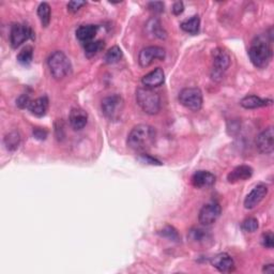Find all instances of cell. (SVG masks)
<instances>
[{
	"label": "cell",
	"mask_w": 274,
	"mask_h": 274,
	"mask_svg": "<svg viewBox=\"0 0 274 274\" xmlns=\"http://www.w3.org/2000/svg\"><path fill=\"white\" fill-rule=\"evenodd\" d=\"M161 236L165 237L171 241H179V233L172 226H165L161 230Z\"/></svg>",
	"instance_id": "obj_30"
},
{
	"label": "cell",
	"mask_w": 274,
	"mask_h": 274,
	"mask_svg": "<svg viewBox=\"0 0 274 274\" xmlns=\"http://www.w3.org/2000/svg\"><path fill=\"white\" fill-rule=\"evenodd\" d=\"M172 13H174L175 15H180L182 12L185 11V5L182 2H177L174 4V6H172V9H171Z\"/></svg>",
	"instance_id": "obj_36"
},
{
	"label": "cell",
	"mask_w": 274,
	"mask_h": 274,
	"mask_svg": "<svg viewBox=\"0 0 274 274\" xmlns=\"http://www.w3.org/2000/svg\"><path fill=\"white\" fill-rule=\"evenodd\" d=\"M34 136L37 138V139H40V140H43L46 138L47 136V132L43 129H35L34 130Z\"/></svg>",
	"instance_id": "obj_37"
},
{
	"label": "cell",
	"mask_w": 274,
	"mask_h": 274,
	"mask_svg": "<svg viewBox=\"0 0 274 274\" xmlns=\"http://www.w3.org/2000/svg\"><path fill=\"white\" fill-rule=\"evenodd\" d=\"M166 52L161 46H147L140 50L138 55V64L141 68H147L154 64L156 60H164Z\"/></svg>",
	"instance_id": "obj_8"
},
{
	"label": "cell",
	"mask_w": 274,
	"mask_h": 274,
	"mask_svg": "<svg viewBox=\"0 0 274 274\" xmlns=\"http://www.w3.org/2000/svg\"><path fill=\"white\" fill-rule=\"evenodd\" d=\"M256 148L262 155L272 154L274 149V133L272 127L263 130L256 137Z\"/></svg>",
	"instance_id": "obj_11"
},
{
	"label": "cell",
	"mask_w": 274,
	"mask_h": 274,
	"mask_svg": "<svg viewBox=\"0 0 274 274\" xmlns=\"http://www.w3.org/2000/svg\"><path fill=\"white\" fill-rule=\"evenodd\" d=\"M123 58V50L117 45L110 47L104 55V62L107 65H115Z\"/></svg>",
	"instance_id": "obj_23"
},
{
	"label": "cell",
	"mask_w": 274,
	"mask_h": 274,
	"mask_svg": "<svg viewBox=\"0 0 274 274\" xmlns=\"http://www.w3.org/2000/svg\"><path fill=\"white\" fill-rule=\"evenodd\" d=\"M157 132L149 125H138L131 130L128 135V146L136 152H147L155 145Z\"/></svg>",
	"instance_id": "obj_1"
},
{
	"label": "cell",
	"mask_w": 274,
	"mask_h": 274,
	"mask_svg": "<svg viewBox=\"0 0 274 274\" xmlns=\"http://www.w3.org/2000/svg\"><path fill=\"white\" fill-rule=\"evenodd\" d=\"M38 16L43 27H47L50 23V7L46 3L40 4L38 8Z\"/></svg>",
	"instance_id": "obj_26"
},
{
	"label": "cell",
	"mask_w": 274,
	"mask_h": 274,
	"mask_svg": "<svg viewBox=\"0 0 274 274\" xmlns=\"http://www.w3.org/2000/svg\"><path fill=\"white\" fill-rule=\"evenodd\" d=\"M216 180H217L216 176L211 174L210 171L198 170L192 176L191 182L193 187L196 189H209L215 186Z\"/></svg>",
	"instance_id": "obj_13"
},
{
	"label": "cell",
	"mask_w": 274,
	"mask_h": 274,
	"mask_svg": "<svg viewBox=\"0 0 274 274\" xmlns=\"http://www.w3.org/2000/svg\"><path fill=\"white\" fill-rule=\"evenodd\" d=\"M101 107H102L103 114L107 119L118 120L124 111L125 101L119 95H111L103 99Z\"/></svg>",
	"instance_id": "obj_6"
},
{
	"label": "cell",
	"mask_w": 274,
	"mask_h": 274,
	"mask_svg": "<svg viewBox=\"0 0 274 274\" xmlns=\"http://www.w3.org/2000/svg\"><path fill=\"white\" fill-rule=\"evenodd\" d=\"M268 195V187L266 185H257L254 188L245 199V207L248 210L256 208L260 202Z\"/></svg>",
	"instance_id": "obj_12"
},
{
	"label": "cell",
	"mask_w": 274,
	"mask_h": 274,
	"mask_svg": "<svg viewBox=\"0 0 274 274\" xmlns=\"http://www.w3.org/2000/svg\"><path fill=\"white\" fill-rule=\"evenodd\" d=\"M180 27L187 34L197 35L199 33V28H200V18L197 15L193 16L190 19H186L185 22H182Z\"/></svg>",
	"instance_id": "obj_22"
},
{
	"label": "cell",
	"mask_w": 274,
	"mask_h": 274,
	"mask_svg": "<svg viewBox=\"0 0 274 274\" xmlns=\"http://www.w3.org/2000/svg\"><path fill=\"white\" fill-rule=\"evenodd\" d=\"M139 159H140V160H143L144 162H146V163H148V164H151V165H162V163H161L160 161H158L157 159L152 158V157H150V156H148V155H146V154L141 155Z\"/></svg>",
	"instance_id": "obj_35"
},
{
	"label": "cell",
	"mask_w": 274,
	"mask_h": 274,
	"mask_svg": "<svg viewBox=\"0 0 274 274\" xmlns=\"http://www.w3.org/2000/svg\"><path fill=\"white\" fill-rule=\"evenodd\" d=\"M212 77L213 79L220 80L230 66V56L224 48L218 47L212 52Z\"/></svg>",
	"instance_id": "obj_7"
},
{
	"label": "cell",
	"mask_w": 274,
	"mask_h": 274,
	"mask_svg": "<svg viewBox=\"0 0 274 274\" xmlns=\"http://www.w3.org/2000/svg\"><path fill=\"white\" fill-rule=\"evenodd\" d=\"M149 9L152 12L155 13H162L164 12V4L161 2H155V3H150L149 4Z\"/></svg>",
	"instance_id": "obj_34"
},
{
	"label": "cell",
	"mask_w": 274,
	"mask_h": 274,
	"mask_svg": "<svg viewBox=\"0 0 274 274\" xmlns=\"http://www.w3.org/2000/svg\"><path fill=\"white\" fill-rule=\"evenodd\" d=\"M189 239L197 246H207L212 240V236L208 230L195 227L189 231Z\"/></svg>",
	"instance_id": "obj_20"
},
{
	"label": "cell",
	"mask_w": 274,
	"mask_h": 274,
	"mask_svg": "<svg viewBox=\"0 0 274 274\" xmlns=\"http://www.w3.org/2000/svg\"><path fill=\"white\" fill-rule=\"evenodd\" d=\"M272 104V100L261 99L257 96H247L240 101V105L246 109H255L259 107L270 106Z\"/></svg>",
	"instance_id": "obj_18"
},
{
	"label": "cell",
	"mask_w": 274,
	"mask_h": 274,
	"mask_svg": "<svg viewBox=\"0 0 274 274\" xmlns=\"http://www.w3.org/2000/svg\"><path fill=\"white\" fill-rule=\"evenodd\" d=\"M99 26L97 25H83L77 28L76 38L80 42L86 44L88 42L94 41L95 37L98 34Z\"/></svg>",
	"instance_id": "obj_19"
},
{
	"label": "cell",
	"mask_w": 274,
	"mask_h": 274,
	"mask_svg": "<svg viewBox=\"0 0 274 274\" xmlns=\"http://www.w3.org/2000/svg\"><path fill=\"white\" fill-rule=\"evenodd\" d=\"M211 265L222 273H228L235 269V262H233V259L227 253L217 254L211 259Z\"/></svg>",
	"instance_id": "obj_14"
},
{
	"label": "cell",
	"mask_w": 274,
	"mask_h": 274,
	"mask_svg": "<svg viewBox=\"0 0 274 274\" xmlns=\"http://www.w3.org/2000/svg\"><path fill=\"white\" fill-rule=\"evenodd\" d=\"M136 102L148 115H157L161 110V98L155 89L140 87L136 90Z\"/></svg>",
	"instance_id": "obj_2"
},
{
	"label": "cell",
	"mask_w": 274,
	"mask_h": 274,
	"mask_svg": "<svg viewBox=\"0 0 274 274\" xmlns=\"http://www.w3.org/2000/svg\"><path fill=\"white\" fill-rule=\"evenodd\" d=\"M70 125L75 131L83 130L88 123V114L83 108L75 107L71 110L69 116Z\"/></svg>",
	"instance_id": "obj_16"
},
{
	"label": "cell",
	"mask_w": 274,
	"mask_h": 274,
	"mask_svg": "<svg viewBox=\"0 0 274 274\" xmlns=\"http://www.w3.org/2000/svg\"><path fill=\"white\" fill-rule=\"evenodd\" d=\"M49 106V101L47 97H40L34 101H32L28 109L32 111V114L37 117H43Z\"/></svg>",
	"instance_id": "obj_21"
},
{
	"label": "cell",
	"mask_w": 274,
	"mask_h": 274,
	"mask_svg": "<svg viewBox=\"0 0 274 274\" xmlns=\"http://www.w3.org/2000/svg\"><path fill=\"white\" fill-rule=\"evenodd\" d=\"M149 28H150V32L151 34L154 35L155 37L159 38V39H166L167 37V34L164 30V28L162 27L161 23L159 19H151V21L149 22Z\"/></svg>",
	"instance_id": "obj_28"
},
{
	"label": "cell",
	"mask_w": 274,
	"mask_h": 274,
	"mask_svg": "<svg viewBox=\"0 0 274 274\" xmlns=\"http://www.w3.org/2000/svg\"><path fill=\"white\" fill-rule=\"evenodd\" d=\"M34 38L33 29L25 24H15L10 33V43L13 48H17L23 43Z\"/></svg>",
	"instance_id": "obj_10"
},
{
	"label": "cell",
	"mask_w": 274,
	"mask_h": 274,
	"mask_svg": "<svg viewBox=\"0 0 274 274\" xmlns=\"http://www.w3.org/2000/svg\"><path fill=\"white\" fill-rule=\"evenodd\" d=\"M179 101L186 108L192 111L200 110L202 107V103H204L202 93L200 89L195 87L182 89L179 94Z\"/></svg>",
	"instance_id": "obj_5"
},
{
	"label": "cell",
	"mask_w": 274,
	"mask_h": 274,
	"mask_svg": "<svg viewBox=\"0 0 274 274\" xmlns=\"http://www.w3.org/2000/svg\"><path fill=\"white\" fill-rule=\"evenodd\" d=\"M222 213L221 206L216 201H211L206 204L199 211L198 221L201 225L210 226L219 220Z\"/></svg>",
	"instance_id": "obj_9"
},
{
	"label": "cell",
	"mask_w": 274,
	"mask_h": 274,
	"mask_svg": "<svg viewBox=\"0 0 274 274\" xmlns=\"http://www.w3.org/2000/svg\"><path fill=\"white\" fill-rule=\"evenodd\" d=\"M86 5L85 2H70L68 4V11L71 13H76L78 10Z\"/></svg>",
	"instance_id": "obj_33"
},
{
	"label": "cell",
	"mask_w": 274,
	"mask_h": 274,
	"mask_svg": "<svg viewBox=\"0 0 274 274\" xmlns=\"http://www.w3.org/2000/svg\"><path fill=\"white\" fill-rule=\"evenodd\" d=\"M165 82V73L163 69L157 68L154 71H151L148 74H146L143 79H141V83H143L144 87L155 89L157 87H160L164 84Z\"/></svg>",
	"instance_id": "obj_15"
},
{
	"label": "cell",
	"mask_w": 274,
	"mask_h": 274,
	"mask_svg": "<svg viewBox=\"0 0 274 274\" xmlns=\"http://www.w3.org/2000/svg\"><path fill=\"white\" fill-rule=\"evenodd\" d=\"M259 227L258 221L255 218H248L242 222L241 228L246 232H255Z\"/></svg>",
	"instance_id": "obj_29"
},
{
	"label": "cell",
	"mask_w": 274,
	"mask_h": 274,
	"mask_svg": "<svg viewBox=\"0 0 274 274\" xmlns=\"http://www.w3.org/2000/svg\"><path fill=\"white\" fill-rule=\"evenodd\" d=\"M261 245L266 249H273L274 246V236L271 231L265 232L261 236Z\"/></svg>",
	"instance_id": "obj_31"
},
{
	"label": "cell",
	"mask_w": 274,
	"mask_h": 274,
	"mask_svg": "<svg viewBox=\"0 0 274 274\" xmlns=\"http://www.w3.org/2000/svg\"><path fill=\"white\" fill-rule=\"evenodd\" d=\"M21 144V135L18 132L13 131L5 136V146L9 151H14Z\"/></svg>",
	"instance_id": "obj_24"
},
{
	"label": "cell",
	"mask_w": 274,
	"mask_h": 274,
	"mask_svg": "<svg viewBox=\"0 0 274 274\" xmlns=\"http://www.w3.org/2000/svg\"><path fill=\"white\" fill-rule=\"evenodd\" d=\"M249 56L252 64L258 69L268 67L272 58V48L270 44L261 38L256 39L249 49Z\"/></svg>",
	"instance_id": "obj_3"
},
{
	"label": "cell",
	"mask_w": 274,
	"mask_h": 274,
	"mask_svg": "<svg viewBox=\"0 0 274 274\" xmlns=\"http://www.w3.org/2000/svg\"><path fill=\"white\" fill-rule=\"evenodd\" d=\"M103 48H104V42L101 41V40H97V41H95L94 40V41L84 44L85 55L88 58H91V57L98 55Z\"/></svg>",
	"instance_id": "obj_25"
},
{
	"label": "cell",
	"mask_w": 274,
	"mask_h": 274,
	"mask_svg": "<svg viewBox=\"0 0 274 274\" xmlns=\"http://www.w3.org/2000/svg\"><path fill=\"white\" fill-rule=\"evenodd\" d=\"M47 66L50 74L55 79H63L72 72V64L62 50H56L49 55Z\"/></svg>",
	"instance_id": "obj_4"
},
{
	"label": "cell",
	"mask_w": 274,
	"mask_h": 274,
	"mask_svg": "<svg viewBox=\"0 0 274 274\" xmlns=\"http://www.w3.org/2000/svg\"><path fill=\"white\" fill-rule=\"evenodd\" d=\"M263 273H273L274 272V266L273 263H269V265H265L262 268Z\"/></svg>",
	"instance_id": "obj_38"
},
{
	"label": "cell",
	"mask_w": 274,
	"mask_h": 274,
	"mask_svg": "<svg viewBox=\"0 0 274 274\" xmlns=\"http://www.w3.org/2000/svg\"><path fill=\"white\" fill-rule=\"evenodd\" d=\"M253 176V168L249 165H240L233 168L227 176L229 184H237L240 181H246Z\"/></svg>",
	"instance_id": "obj_17"
},
{
	"label": "cell",
	"mask_w": 274,
	"mask_h": 274,
	"mask_svg": "<svg viewBox=\"0 0 274 274\" xmlns=\"http://www.w3.org/2000/svg\"><path fill=\"white\" fill-rule=\"evenodd\" d=\"M34 59V48L32 46L24 47L17 55V62L22 66H29Z\"/></svg>",
	"instance_id": "obj_27"
},
{
	"label": "cell",
	"mask_w": 274,
	"mask_h": 274,
	"mask_svg": "<svg viewBox=\"0 0 274 274\" xmlns=\"http://www.w3.org/2000/svg\"><path fill=\"white\" fill-rule=\"evenodd\" d=\"M30 103H32V100H30L29 96L28 95H22L19 96L18 99L16 100V105L19 107V108H28Z\"/></svg>",
	"instance_id": "obj_32"
}]
</instances>
